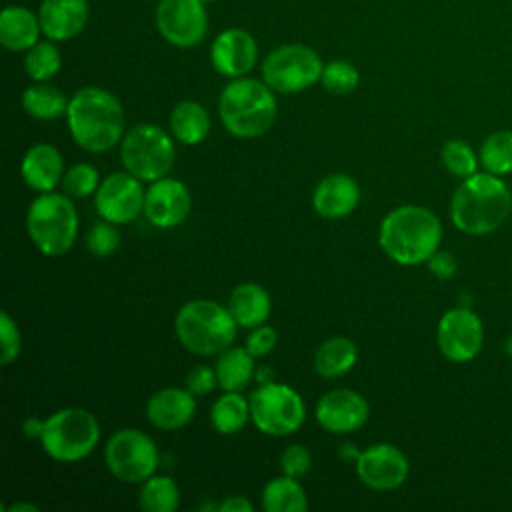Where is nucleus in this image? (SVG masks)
Returning <instances> with one entry per match:
<instances>
[{
  "instance_id": "4be33fe9",
  "label": "nucleus",
  "mask_w": 512,
  "mask_h": 512,
  "mask_svg": "<svg viewBox=\"0 0 512 512\" xmlns=\"http://www.w3.org/2000/svg\"><path fill=\"white\" fill-rule=\"evenodd\" d=\"M20 172L24 182L36 192H52L64 178V160L56 146L34 144L26 150Z\"/></svg>"
},
{
  "instance_id": "5701e85b",
  "label": "nucleus",
  "mask_w": 512,
  "mask_h": 512,
  "mask_svg": "<svg viewBox=\"0 0 512 512\" xmlns=\"http://www.w3.org/2000/svg\"><path fill=\"white\" fill-rule=\"evenodd\" d=\"M42 34L38 12L12 4L0 12V44L10 52H26Z\"/></svg>"
},
{
  "instance_id": "de8ad7c7",
  "label": "nucleus",
  "mask_w": 512,
  "mask_h": 512,
  "mask_svg": "<svg viewBox=\"0 0 512 512\" xmlns=\"http://www.w3.org/2000/svg\"><path fill=\"white\" fill-rule=\"evenodd\" d=\"M156 2H158V0H156Z\"/></svg>"
},
{
  "instance_id": "b1692460",
  "label": "nucleus",
  "mask_w": 512,
  "mask_h": 512,
  "mask_svg": "<svg viewBox=\"0 0 512 512\" xmlns=\"http://www.w3.org/2000/svg\"><path fill=\"white\" fill-rule=\"evenodd\" d=\"M228 310L242 328H256L264 324L272 312L270 294L256 282L238 284L230 298Z\"/></svg>"
},
{
  "instance_id": "0eeeda50",
  "label": "nucleus",
  "mask_w": 512,
  "mask_h": 512,
  "mask_svg": "<svg viewBox=\"0 0 512 512\" xmlns=\"http://www.w3.org/2000/svg\"><path fill=\"white\" fill-rule=\"evenodd\" d=\"M38 440L44 452L58 462L86 458L100 440L96 416L84 408H62L42 420Z\"/></svg>"
},
{
  "instance_id": "7c9ffc66",
  "label": "nucleus",
  "mask_w": 512,
  "mask_h": 512,
  "mask_svg": "<svg viewBox=\"0 0 512 512\" xmlns=\"http://www.w3.org/2000/svg\"><path fill=\"white\" fill-rule=\"evenodd\" d=\"M138 504L148 512H172L180 504L178 484L170 476L152 474L142 482Z\"/></svg>"
},
{
  "instance_id": "aec40b11",
  "label": "nucleus",
  "mask_w": 512,
  "mask_h": 512,
  "mask_svg": "<svg viewBox=\"0 0 512 512\" xmlns=\"http://www.w3.org/2000/svg\"><path fill=\"white\" fill-rule=\"evenodd\" d=\"M360 202L358 182L344 174H328L312 192V206L322 218H344L356 210Z\"/></svg>"
},
{
  "instance_id": "c756f323",
  "label": "nucleus",
  "mask_w": 512,
  "mask_h": 512,
  "mask_svg": "<svg viewBox=\"0 0 512 512\" xmlns=\"http://www.w3.org/2000/svg\"><path fill=\"white\" fill-rule=\"evenodd\" d=\"M250 418V400L240 392H224L210 410V420L216 432L236 434L240 432Z\"/></svg>"
},
{
  "instance_id": "6e6552de",
  "label": "nucleus",
  "mask_w": 512,
  "mask_h": 512,
  "mask_svg": "<svg viewBox=\"0 0 512 512\" xmlns=\"http://www.w3.org/2000/svg\"><path fill=\"white\" fill-rule=\"evenodd\" d=\"M122 166L144 182H154L174 166L176 148L168 132L156 124H138L130 128L120 142Z\"/></svg>"
},
{
  "instance_id": "423d86ee",
  "label": "nucleus",
  "mask_w": 512,
  "mask_h": 512,
  "mask_svg": "<svg viewBox=\"0 0 512 512\" xmlns=\"http://www.w3.org/2000/svg\"><path fill=\"white\" fill-rule=\"evenodd\" d=\"M26 232L46 256L66 254L78 236V212L72 200L58 192H42L26 212Z\"/></svg>"
},
{
  "instance_id": "2eb2a0df",
  "label": "nucleus",
  "mask_w": 512,
  "mask_h": 512,
  "mask_svg": "<svg viewBox=\"0 0 512 512\" xmlns=\"http://www.w3.org/2000/svg\"><path fill=\"white\" fill-rule=\"evenodd\" d=\"M410 464L394 444H372L356 456V474L372 490H394L408 478Z\"/></svg>"
},
{
  "instance_id": "39448f33",
  "label": "nucleus",
  "mask_w": 512,
  "mask_h": 512,
  "mask_svg": "<svg viewBox=\"0 0 512 512\" xmlns=\"http://www.w3.org/2000/svg\"><path fill=\"white\" fill-rule=\"evenodd\" d=\"M174 330L186 350L200 356H214L232 346L238 322L228 306H222L216 300L196 298L180 306Z\"/></svg>"
},
{
  "instance_id": "c9c22d12",
  "label": "nucleus",
  "mask_w": 512,
  "mask_h": 512,
  "mask_svg": "<svg viewBox=\"0 0 512 512\" xmlns=\"http://www.w3.org/2000/svg\"><path fill=\"white\" fill-rule=\"evenodd\" d=\"M100 174L96 170V166L92 164H86V162H80V164H74L66 170L64 178H62V186L64 190L70 194V196H76V198H86L90 194H94L100 186Z\"/></svg>"
},
{
  "instance_id": "ddd939ff",
  "label": "nucleus",
  "mask_w": 512,
  "mask_h": 512,
  "mask_svg": "<svg viewBox=\"0 0 512 512\" xmlns=\"http://www.w3.org/2000/svg\"><path fill=\"white\" fill-rule=\"evenodd\" d=\"M144 198L142 180L126 170L114 172L100 182L94 204L100 218L112 224H128L144 212Z\"/></svg>"
},
{
  "instance_id": "9b49d317",
  "label": "nucleus",
  "mask_w": 512,
  "mask_h": 512,
  "mask_svg": "<svg viewBox=\"0 0 512 512\" xmlns=\"http://www.w3.org/2000/svg\"><path fill=\"white\" fill-rule=\"evenodd\" d=\"M108 472L126 484H142L156 472L158 450L154 440L138 428H122L104 448Z\"/></svg>"
},
{
  "instance_id": "412c9836",
  "label": "nucleus",
  "mask_w": 512,
  "mask_h": 512,
  "mask_svg": "<svg viewBox=\"0 0 512 512\" xmlns=\"http://www.w3.org/2000/svg\"><path fill=\"white\" fill-rule=\"evenodd\" d=\"M196 412L194 394L188 388H162L146 402V416L154 428H184Z\"/></svg>"
},
{
  "instance_id": "49530a36",
  "label": "nucleus",
  "mask_w": 512,
  "mask_h": 512,
  "mask_svg": "<svg viewBox=\"0 0 512 512\" xmlns=\"http://www.w3.org/2000/svg\"><path fill=\"white\" fill-rule=\"evenodd\" d=\"M202 2H204V4H208V2H214V0H202Z\"/></svg>"
},
{
  "instance_id": "f3484780",
  "label": "nucleus",
  "mask_w": 512,
  "mask_h": 512,
  "mask_svg": "<svg viewBox=\"0 0 512 512\" xmlns=\"http://www.w3.org/2000/svg\"><path fill=\"white\" fill-rule=\"evenodd\" d=\"M258 44L244 28H226L210 44V64L226 78L248 76L256 66Z\"/></svg>"
},
{
  "instance_id": "72a5a7b5",
  "label": "nucleus",
  "mask_w": 512,
  "mask_h": 512,
  "mask_svg": "<svg viewBox=\"0 0 512 512\" xmlns=\"http://www.w3.org/2000/svg\"><path fill=\"white\" fill-rule=\"evenodd\" d=\"M320 84L336 96L350 94L360 84V72L358 68L348 60H330L324 64Z\"/></svg>"
},
{
  "instance_id": "cd10ccee",
  "label": "nucleus",
  "mask_w": 512,
  "mask_h": 512,
  "mask_svg": "<svg viewBox=\"0 0 512 512\" xmlns=\"http://www.w3.org/2000/svg\"><path fill=\"white\" fill-rule=\"evenodd\" d=\"M68 102L70 98L46 82H36L22 92V108L34 120H56L66 116Z\"/></svg>"
},
{
  "instance_id": "c85d7f7f",
  "label": "nucleus",
  "mask_w": 512,
  "mask_h": 512,
  "mask_svg": "<svg viewBox=\"0 0 512 512\" xmlns=\"http://www.w3.org/2000/svg\"><path fill=\"white\" fill-rule=\"evenodd\" d=\"M262 508L266 512H302L308 508V498L296 478L282 474L264 486Z\"/></svg>"
},
{
  "instance_id": "a878e982",
  "label": "nucleus",
  "mask_w": 512,
  "mask_h": 512,
  "mask_svg": "<svg viewBox=\"0 0 512 512\" xmlns=\"http://www.w3.org/2000/svg\"><path fill=\"white\" fill-rule=\"evenodd\" d=\"M170 132L182 144H200L210 132L208 110L194 100H184L170 112Z\"/></svg>"
},
{
  "instance_id": "a211bd4d",
  "label": "nucleus",
  "mask_w": 512,
  "mask_h": 512,
  "mask_svg": "<svg viewBox=\"0 0 512 512\" xmlns=\"http://www.w3.org/2000/svg\"><path fill=\"white\" fill-rule=\"evenodd\" d=\"M192 208L190 190L176 178L154 180L146 190L144 216L156 228H174L182 224Z\"/></svg>"
},
{
  "instance_id": "ea45409f",
  "label": "nucleus",
  "mask_w": 512,
  "mask_h": 512,
  "mask_svg": "<svg viewBox=\"0 0 512 512\" xmlns=\"http://www.w3.org/2000/svg\"><path fill=\"white\" fill-rule=\"evenodd\" d=\"M276 330L272 326H266V324H260L256 328H252V332L248 334L246 338V350L252 354V356H266L268 352H272V348L276 346Z\"/></svg>"
},
{
  "instance_id": "1a4fd4ad",
  "label": "nucleus",
  "mask_w": 512,
  "mask_h": 512,
  "mask_svg": "<svg viewBox=\"0 0 512 512\" xmlns=\"http://www.w3.org/2000/svg\"><path fill=\"white\" fill-rule=\"evenodd\" d=\"M324 62L306 44H282L266 54L260 72L262 80L278 94H298L320 82Z\"/></svg>"
},
{
  "instance_id": "bb28decb",
  "label": "nucleus",
  "mask_w": 512,
  "mask_h": 512,
  "mask_svg": "<svg viewBox=\"0 0 512 512\" xmlns=\"http://www.w3.org/2000/svg\"><path fill=\"white\" fill-rule=\"evenodd\" d=\"M254 358L246 346L244 348H226L220 352L218 362H216V376H218V386L224 392H240L250 384L254 378Z\"/></svg>"
},
{
  "instance_id": "6ab92c4d",
  "label": "nucleus",
  "mask_w": 512,
  "mask_h": 512,
  "mask_svg": "<svg viewBox=\"0 0 512 512\" xmlns=\"http://www.w3.org/2000/svg\"><path fill=\"white\" fill-rule=\"evenodd\" d=\"M88 16L86 0H42L38 6L42 34L54 42L76 38L84 30Z\"/></svg>"
},
{
  "instance_id": "58836bf2",
  "label": "nucleus",
  "mask_w": 512,
  "mask_h": 512,
  "mask_svg": "<svg viewBox=\"0 0 512 512\" xmlns=\"http://www.w3.org/2000/svg\"><path fill=\"white\" fill-rule=\"evenodd\" d=\"M312 466V456L304 444H290L284 448L280 456V470L286 476L300 478L304 476Z\"/></svg>"
},
{
  "instance_id": "2f4dec72",
  "label": "nucleus",
  "mask_w": 512,
  "mask_h": 512,
  "mask_svg": "<svg viewBox=\"0 0 512 512\" xmlns=\"http://www.w3.org/2000/svg\"><path fill=\"white\" fill-rule=\"evenodd\" d=\"M62 54L54 40H38L24 52V72L34 82H46L60 72Z\"/></svg>"
},
{
  "instance_id": "f704fd0d",
  "label": "nucleus",
  "mask_w": 512,
  "mask_h": 512,
  "mask_svg": "<svg viewBox=\"0 0 512 512\" xmlns=\"http://www.w3.org/2000/svg\"><path fill=\"white\" fill-rule=\"evenodd\" d=\"M440 160L442 166L456 178H468L476 172L478 168V160L474 150L470 148L468 142L460 140V138H452L448 140L442 150H440Z\"/></svg>"
},
{
  "instance_id": "7ed1b4c3",
  "label": "nucleus",
  "mask_w": 512,
  "mask_h": 512,
  "mask_svg": "<svg viewBox=\"0 0 512 512\" xmlns=\"http://www.w3.org/2000/svg\"><path fill=\"white\" fill-rule=\"evenodd\" d=\"M442 240L438 216L416 204H404L390 210L380 222L378 244L388 258L402 266L428 262Z\"/></svg>"
},
{
  "instance_id": "dca6fc26",
  "label": "nucleus",
  "mask_w": 512,
  "mask_h": 512,
  "mask_svg": "<svg viewBox=\"0 0 512 512\" xmlns=\"http://www.w3.org/2000/svg\"><path fill=\"white\" fill-rule=\"evenodd\" d=\"M370 416L366 398L350 388H338L324 394L316 404V422L332 434L360 430Z\"/></svg>"
},
{
  "instance_id": "c03bdc74",
  "label": "nucleus",
  "mask_w": 512,
  "mask_h": 512,
  "mask_svg": "<svg viewBox=\"0 0 512 512\" xmlns=\"http://www.w3.org/2000/svg\"><path fill=\"white\" fill-rule=\"evenodd\" d=\"M40 426H42V420L40 418H28L26 422H24V436L26 438H38V434H40Z\"/></svg>"
},
{
  "instance_id": "9d476101",
  "label": "nucleus",
  "mask_w": 512,
  "mask_h": 512,
  "mask_svg": "<svg viewBox=\"0 0 512 512\" xmlns=\"http://www.w3.org/2000/svg\"><path fill=\"white\" fill-rule=\"evenodd\" d=\"M250 418L268 436H288L304 424L306 406L302 396L280 382H264L250 394Z\"/></svg>"
},
{
  "instance_id": "4468645a",
  "label": "nucleus",
  "mask_w": 512,
  "mask_h": 512,
  "mask_svg": "<svg viewBox=\"0 0 512 512\" xmlns=\"http://www.w3.org/2000/svg\"><path fill=\"white\" fill-rule=\"evenodd\" d=\"M436 340L444 358L452 362H468L476 358L482 348V320L470 308H452L442 314Z\"/></svg>"
},
{
  "instance_id": "20e7f679",
  "label": "nucleus",
  "mask_w": 512,
  "mask_h": 512,
  "mask_svg": "<svg viewBox=\"0 0 512 512\" xmlns=\"http://www.w3.org/2000/svg\"><path fill=\"white\" fill-rule=\"evenodd\" d=\"M218 114L232 136L256 138L266 134L276 122L278 102L274 90L264 80L240 76L222 88Z\"/></svg>"
},
{
  "instance_id": "79ce46f5",
  "label": "nucleus",
  "mask_w": 512,
  "mask_h": 512,
  "mask_svg": "<svg viewBox=\"0 0 512 512\" xmlns=\"http://www.w3.org/2000/svg\"><path fill=\"white\" fill-rule=\"evenodd\" d=\"M456 260L448 250H436L430 258H428V268L436 278H452L456 272Z\"/></svg>"
},
{
  "instance_id": "a19ab883",
  "label": "nucleus",
  "mask_w": 512,
  "mask_h": 512,
  "mask_svg": "<svg viewBox=\"0 0 512 512\" xmlns=\"http://www.w3.org/2000/svg\"><path fill=\"white\" fill-rule=\"evenodd\" d=\"M218 386V376L216 370L208 368V366H196L188 372L186 376V388L194 394V396H206L210 394L214 388Z\"/></svg>"
},
{
  "instance_id": "e433bc0d",
  "label": "nucleus",
  "mask_w": 512,
  "mask_h": 512,
  "mask_svg": "<svg viewBox=\"0 0 512 512\" xmlns=\"http://www.w3.org/2000/svg\"><path fill=\"white\" fill-rule=\"evenodd\" d=\"M118 244H120V234L116 226L104 218L92 224L90 230L86 232V248L96 258L110 256L118 248Z\"/></svg>"
},
{
  "instance_id": "4c0bfd02",
  "label": "nucleus",
  "mask_w": 512,
  "mask_h": 512,
  "mask_svg": "<svg viewBox=\"0 0 512 512\" xmlns=\"http://www.w3.org/2000/svg\"><path fill=\"white\" fill-rule=\"evenodd\" d=\"M0 364L8 366L12 364L22 350V336L18 330V324L14 322V318L8 312L0 314Z\"/></svg>"
},
{
  "instance_id": "a18cd8bd",
  "label": "nucleus",
  "mask_w": 512,
  "mask_h": 512,
  "mask_svg": "<svg viewBox=\"0 0 512 512\" xmlns=\"http://www.w3.org/2000/svg\"><path fill=\"white\" fill-rule=\"evenodd\" d=\"M6 510L8 512H38V506L30 504V502H16V504H10Z\"/></svg>"
},
{
  "instance_id": "f03ea898",
  "label": "nucleus",
  "mask_w": 512,
  "mask_h": 512,
  "mask_svg": "<svg viewBox=\"0 0 512 512\" xmlns=\"http://www.w3.org/2000/svg\"><path fill=\"white\" fill-rule=\"evenodd\" d=\"M512 212L508 184L490 172H474L464 178L450 200L452 224L470 236L498 230Z\"/></svg>"
},
{
  "instance_id": "f257e3e1",
  "label": "nucleus",
  "mask_w": 512,
  "mask_h": 512,
  "mask_svg": "<svg viewBox=\"0 0 512 512\" xmlns=\"http://www.w3.org/2000/svg\"><path fill=\"white\" fill-rule=\"evenodd\" d=\"M66 122L72 140L80 148L98 154L122 142L126 114L112 92L100 86H84L72 94Z\"/></svg>"
},
{
  "instance_id": "473e14b6",
  "label": "nucleus",
  "mask_w": 512,
  "mask_h": 512,
  "mask_svg": "<svg viewBox=\"0 0 512 512\" xmlns=\"http://www.w3.org/2000/svg\"><path fill=\"white\" fill-rule=\"evenodd\" d=\"M480 162L486 172L504 176L512 172V130L490 134L480 146Z\"/></svg>"
},
{
  "instance_id": "393cba45",
  "label": "nucleus",
  "mask_w": 512,
  "mask_h": 512,
  "mask_svg": "<svg viewBox=\"0 0 512 512\" xmlns=\"http://www.w3.org/2000/svg\"><path fill=\"white\" fill-rule=\"evenodd\" d=\"M356 360V344L346 336H334L318 346L314 354V370L324 378H340L354 368Z\"/></svg>"
},
{
  "instance_id": "37998d69",
  "label": "nucleus",
  "mask_w": 512,
  "mask_h": 512,
  "mask_svg": "<svg viewBox=\"0 0 512 512\" xmlns=\"http://www.w3.org/2000/svg\"><path fill=\"white\" fill-rule=\"evenodd\" d=\"M218 510H222V512H252V502L246 500L244 496H230L218 506Z\"/></svg>"
},
{
  "instance_id": "f8f14e48",
  "label": "nucleus",
  "mask_w": 512,
  "mask_h": 512,
  "mask_svg": "<svg viewBox=\"0 0 512 512\" xmlns=\"http://www.w3.org/2000/svg\"><path fill=\"white\" fill-rule=\"evenodd\" d=\"M154 24L170 46L194 48L206 38L208 12L202 0H158Z\"/></svg>"
}]
</instances>
